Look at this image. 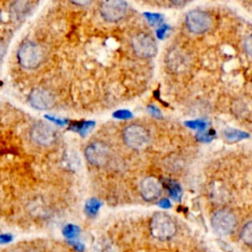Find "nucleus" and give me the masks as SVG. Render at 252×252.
I'll use <instances>...</instances> for the list:
<instances>
[{"instance_id":"obj_18","label":"nucleus","mask_w":252,"mask_h":252,"mask_svg":"<svg viewBox=\"0 0 252 252\" xmlns=\"http://www.w3.org/2000/svg\"><path fill=\"white\" fill-rule=\"evenodd\" d=\"M113 116L119 119H128L132 117V113L128 110H118L113 113Z\"/></svg>"},{"instance_id":"obj_19","label":"nucleus","mask_w":252,"mask_h":252,"mask_svg":"<svg viewBox=\"0 0 252 252\" xmlns=\"http://www.w3.org/2000/svg\"><path fill=\"white\" fill-rule=\"evenodd\" d=\"M244 49L246 53L252 57V34L246 37L244 41Z\"/></svg>"},{"instance_id":"obj_10","label":"nucleus","mask_w":252,"mask_h":252,"mask_svg":"<svg viewBox=\"0 0 252 252\" xmlns=\"http://www.w3.org/2000/svg\"><path fill=\"white\" fill-rule=\"evenodd\" d=\"M30 103L36 109L45 110L53 106L54 97L49 92L45 90L35 89L30 94Z\"/></svg>"},{"instance_id":"obj_8","label":"nucleus","mask_w":252,"mask_h":252,"mask_svg":"<svg viewBox=\"0 0 252 252\" xmlns=\"http://www.w3.org/2000/svg\"><path fill=\"white\" fill-rule=\"evenodd\" d=\"M110 156L109 147L103 142H93L85 150V157L87 160L95 166L104 165Z\"/></svg>"},{"instance_id":"obj_13","label":"nucleus","mask_w":252,"mask_h":252,"mask_svg":"<svg viewBox=\"0 0 252 252\" xmlns=\"http://www.w3.org/2000/svg\"><path fill=\"white\" fill-rule=\"evenodd\" d=\"M62 234L69 240H74L80 234V227L75 224H66L62 229Z\"/></svg>"},{"instance_id":"obj_4","label":"nucleus","mask_w":252,"mask_h":252,"mask_svg":"<svg viewBox=\"0 0 252 252\" xmlns=\"http://www.w3.org/2000/svg\"><path fill=\"white\" fill-rule=\"evenodd\" d=\"M131 45L135 54L141 58L154 57L158 51L155 39L150 34L145 32H139L133 35Z\"/></svg>"},{"instance_id":"obj_17","label":"nucleus","mask_w":252,"mask_h":252,"mask_svg":"<svg viewBox=\"0 0 252 252\" xmlns=\"http://www.w3.org/2000/svg\"><path fill=\"white\" fill-rule=\"evenodd\" d=\"M186 126H188L191 129H198L199 131H204L207 124L204 121L201 120H194V121H186Z\"/></svg>"},{"instance_id":"obj_15","label":"nucleus","mask_w":252,"mask_h":252,"mask_svg":"<svg viewBox=\"0 0 252 252\" xmlns=\"http://www.w3.org/2000/svg\"><path fill=\"white\" fill-rule=\"evenodd\" d=\"M241 239L247 245L252 246V221L247 222L241 229Z\"/></svg>"},{"instance_id":"obj_6","label":"nucleus","mask_w":252,"mask_h":252,"mask_svg":"<svg viewBox=\"0 0 252 252\" xmlns=\"http://www.w3.org/2000/svg\"><path fill=\"white\" fill-rule=\"evenodd\" d=\"M185 25L191 32L203 33L210 30L212 26V18L204 11L193 10L186 15Z\"/></svg>"},{"instance_id":"obj_25","label":"nucleus","mask_w":252,"mask_h":252,"mask_svg":"<svg viewBox=\"0 0 252 252\" xmlns=\"http://www.w3.org/2000/svg\"><path fill=\"white\" fill-rule=\"evenodd\" d=\"M172 4L176 5V6H181V5H184L186 4L189 0H169Z\"/></svg>"},{"instance_id":"obj_5","label":"nucleus","mask_w":252,"mask_h":252,"mask_svg":"<svg viewBox=\"0 0 252 252\" xmlns=\"http://www.w3.org/2000/svg\"><path fill=\"white\" fill-rule=\"evenodd\" d=\"M237 220L233 213L228 210H219L212 217V226L216 232L221 235H227L231 233L235 226Z\"/></svg>"},{"instance_id":"obj_16","label":"nucleus","mask_w":252,"mask_h":252,"mask_svg":"<svg viewBox=\"0 0 252 252\" xmlns=\"http://www.w3.org/2000/svg\"><path fill=\"white\" fill-rule=\"evenodd\" d=\"M144 16L147 18L148 22L152 26H157L161 23L162 21V16L159 14H153V13H145Z\"/></svg>"},{"instance_id":"obj_21","label":"nucleus","mask_w":252,"mask_h":252,"mask_svg":"<svg viewBox=\"0 0 252 252\" xmlns=\"http://www.w3.org/2000/svg\"><path fill=\"white\" fill-rule=\"evenodd\" d=\"M13 236L11 234L8 233H4V234H0V244H7L10 241H12Z\"/></svg>"},{"instance_id":"obj_24","label":"nucleus","mask_w":252,"mask_h":252,"mask_svg":"<svg viewBox=\"0 0 252 252\" xmlns=\"http://www.w3.org/2000/svg\"><path fill=\"white\" fill-rule=\"evenodd\" d=\"M149 111H150V113L152 115H154L156 117H160V112H159V110L157 107L151 105V106H149Z\"/></svg>"},{"instance_id":"obj_2","label":"nucleus","mask_w":252,"mask_h":252,"mask_svg":"<svg viewBox=\"0 0 252 252\" xmlns=\"http://www.w3.org/2000/svg\"><path fill=\"white\" fill-rule=\"evenodd\" d=\"M17 57L22 67L26 69H34L42 60V51L37 44L33 42H25L20 46Z\"/></svg>"},{"instance_id":"obj_3","label":"nucleus","mask_w":252,"mask_h":252,"mask_svg":"<svg viewBox=\"0 0 252 252\" xmlns=\"http://www.w3.org/2000/svg\"><path fill=\"white\" fill-rule=\"evenodd\" d=\"M123 140L129 148L142 150L149 144L150 136L147 129L142 125L131 124L123 130Z\"/></svg>"},{"instance_id":"obj_27","label":"nucleus","mask_w":252,"mask_h":252,"mask_svg":"<svg viewBox=\"0 0 252 252\" xmlns=\"http://www.w3.org/2000/svg\"><path fill=\"white\" fill-rule=\"evenodd\" d=\"M4 52H5V46H4V43L2 42V40L0 39V60L3 57Z\"/></svg>"},{"instance_id":"obj_26","label":"nucleus","mask_w":252,"mask_h":252,"mask_svg":"<svg viewBox=\"0 0 252 252\" xmlns=\"http://www.w3.org/2000/svg\"><path fill=\"white\" fill-rule=\"evenodd\" d=\"M159 204H160V206H161L162 208H169V207H170V203H169V201L166 200V199L161 200V201L159 202Z\"/></svg>"},{"instance_id":"obj_11","label":"nucleus","mask_w":252,"mask_h":252,"mask_svg":"<svg viewBox=\"0 0 252 252\" xmlns=\"http://www.w3.org/2000/svg\"><path fill=\"white\" fill-rule=\"evenodd\" d=\"M140 192L146 201H154L159 197L161 193V185L156 177L149 176L142 181Z\"/></svg>"},{"instance_id":"obj_1","label":"nucleus","mask_w":252,"mask_h":252,"mask_svg":"<svg viewBox=\"0 0 252 252\" xmlns=\"http://www.w3.org/2000/svg\"><path fill=\"white\" fill-rule=\"evenodd\" d=\"M176 223L165 213H156L150 221V230L155 238L159 240L170 239L176 232Z\"/></svg>"},{"instance_id":"obj_22","label":"nucleus","mask_w":252,"mask_h":252,"mask_svg":"<svg viewBox=\"0 0 252 252\" xmlns=\"http://www.w3.org/2000/svg\"><path fill=\"white\" fill-rule=\"evenodd\" d=\"M167 30H168V27H167L166 25H162V26L157 31V35H158V38H163L164 35H165V33H166V32H167Z\"/></svg>"},{"instance_id":"obj_7","label":"nucleus","mask_w":252,"mask_h":252,"mask_svg":"<svg viewBox=\"0 0 252 252\" xmlns=\"http://www.w3.org/2000/svg\"><path fill=\"white\" fill-rule=\"evenodd\" d=\"M128 5L124 0H103L100 5V14L108 22L122 20L127 13Z\"/></svg>"},{"instance_id":"obj_23","label":"nucleus","mask_w":252,"mask_h":252,"mask_svg":"<svg viewBox=\"0 0 252 252\" xmlns=\"http://www.w3.org/2000/svg\"><path fill=\"white\" fill-rule=\"evenodd\" d=\"M72 3L79 5V6H86L93 2V0H70Z\"/></svg>"},{"instance_id":"obj_20","label":"nucleus","mask_w":252,"mask_h":252,"mask_svg":"<svg viewBox=\"0 0 252 252\" xmlns=\"http://www.w3.org/2000/svg\"><path fill=\"white\" fill-rule=\"evenodd\" d=\"M197 138L200 141H204V142H209L213 139V135L211 134V132H205V131H200V133L197 135Z\"/></svg>"},{"instance_id":"obj_12","label":"nucleus","mask_w":252,"mask_h":252,"mask_svg":"<svg viewBox=\"0 0 252 252\" xmlns=\"http://www.w3.org/2000/svg\"><path fill=\"white\" fill-rule=\"evenodd\" d=\"M223 136L225 139H227L228 141H232V142H235V141H238V140H241V139H245L247 138L249 135L245 132H242V131H239V130H235V129H226L224 130L223 132Z\"/></svg>"},{"instance_id":"obj_9","label":"nucleus","mask_w":252,"mask_h":252,"mask_svg":"<svg viewBox=\"0 0 252 252\" xmlns=\"http://www.w3.org/2000/svg\"><path fill=\"white\" fill-rule=\"evenodd\" d=\"M31 137L38 145L49 146L55 141L56 134L52 126L43 122H39L32 128Z\"/></svg>"},{"instance_id":"obj_14","label":"nucleus","mask_w":252,"mask_h":252,"mask_svg":"<svg viewBox=\"0 0 252 252\" xmlns=\"http://www.w3.org/2000/svg\"><path fill=\"white\" fill-rule=\"evenodd\" d=\"M99 208H100V202L95 198H92V199L88 200L86 203V206H85L87 215H89L91 217H94V215H96Z\"/></svg>"}]
</instances>
